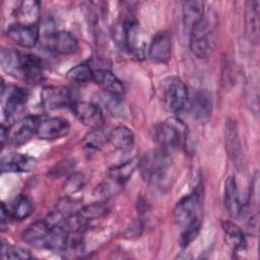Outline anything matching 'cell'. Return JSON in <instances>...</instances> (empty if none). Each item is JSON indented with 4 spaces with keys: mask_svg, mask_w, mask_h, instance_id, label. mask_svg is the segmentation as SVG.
Wrapping results in <instances>:
<instances>
[{
    "mask_svg": "<svg viewBox=\"0 0 260 260\" xmlns=\"http://www.w3.org/2000/svg\"><path fill=\"white\" fill-rule=\"evenodd\" d=\"M216 23L215 14L208 10L190 30V50L197 58L205 59L214 51Z\"/></svg>",
    "mask_w": 260,
    "mask_h": 260,
    "instance_id": "6da1fadb",
    "label": "cell"
},
{
    "mask_svg": "<svg viewBox=\"0 0 260 260\" xmlns=\"http://www.w3.org/2000/svg\"><path fill=\"white\" fill-rule=\"evenodd\" d=\"M138 169L141 177L148 184L153 186L161 185L167 180L172 169L170 152L160 148L145 152L139 160Z\"/></svg>",
    "mask_w": 260,
    "mask_h": 260,
    "instance_id": "7a4b0ae2",
    "label": "cell"
},
{
    "mask_svg": "<svg viewBox=\"0 0 260 260\" xmlns=\"http://www.w3.org/2000/svg\"><path fill=\"white\" fill-rule=\"evenodd\" d=\"M188 88L181 78L172 76L165 81L162 101L169 112L174 114L182 113L188 106Z\"/></svg>",
    "mask_w": 260,
    "mask_h": 260,
    "instance_id": "3957f363",
    "label": "cell"
},
{
    "mask_svg": "<svg viewBox=\"0 0 260 260\" xmlns=\"http://www.w3.org/2000/svg\"><path fill=\"white\" fill-rule=\"evenodd\" d=\"M75 118L84 126L95 130L104 124V114L102 109L92 103L75 101L70 107Z\"/></svg>",
    "mask_w": 260,
    "mask_h": 260,
    "instance_id": "277c9868",
    "label": "cell"
},
{
    "mask_svg": "<svg viewBox=\"0 0 260 260\" xmlns=\"http://www.w3.org/2000/svg\"><path fill=\"white\" fill-rule=\"evenodd\" d=\"M199 209V195L197 192H193L177 202L174 208V219L179 225L187 226L191 222L198 219Z\"/></svg>",
    "mask_w": 260,
    "mask_h": 260,
    "instance_id": "5b68a950",
    "label": "cell"
},
{
    "mask_svg": "<svg viewBox=\"0 0 260 260\" xmlns=\"http://www.w3.org/2000/svg\"><path fill=\"white\" fill-rule=\"evenodd\" d=\"M41 102L47 110H58L71 107L75 102L70 88L65 86H46L41 92Z\"/></svg>",
    "mask_w": 260,
    "mask_h": 260,
    "instance_id": "8992f818",
    "label": "cell"
},
{
    "mask_svg": "<svg viewBox=\"0 0 260 260\" xmlns=\"http://www.w3.org/2000/svg\"><path fill=\"white\" fill-rule=\"evenodd\" d=\"M40 122L41 118L38 116H27L19 120L8 128L7 140L11 145L16 147L26 143L37 133Z\"/></svg>",
    "mask_w": 260,
    "mask_h": 260,
    "instance_id": "52a82bcc",
    "label": "cell"
},
{
    "mask_svg": "<svg viewBox=\"0 0 260 260\" xmlns=\"http://www.w3.org/2000/svg\"><path fill=\"white\" fill-rule=\"evenodd\" d=\"M224 143L226 152L232 162L238 170L241 171L244 165L241 139L237 123L230 118L226 119L224 124Z\"/></svg>",
    "mask_w": 260,
    "mask_h": 260,
    "instance_id": "ba28073f",
    "label": "cell"
},
{
    "mask_svg": "<svg viewBox=\"0 0 260 260\" xmlns=\"http://www.w3.org/2000/svg\"><path fill=\"white\" fill-rule=\"evenodd\" d=\"M45 46L60 55H71L78 50V42L76 38L65 30L51 31L44 39Z\"/></svg>",
    "mask_w": 260,
    "mask_h": 260,
    "instance_id": "9c48e42d",
    "label": "cell"
},
{
    "mask_svg": "<svg viewBox=\"0 0 260 260\" xmlns=\"http://www.w3.org/2000/svg\"><path fill=\"white\" fill-rule=\"evenodd\" d=\"M151 135L158 147L168 152L177 148L181 141V135L178 128L167 122L155 124L151 130Z\"/></svg>",
    "mask_w": 260,
    "mask_h": 260,
    "instance_id": "30bf717a",
    "label": "cell"
},
{
    "mask_svg": "<svg viewBox=\"0 0 260 260\" xmlns=\"http://www.w3.org/2000/svg\"><path fill=\"white\" fill-rule=\"evenodd\" d=\"M1 96L4 116L7 120H11L13 116L24 106L27 99V93L21 87L10 85L7 88L2 86Z\"/></svg>",
    "mask_w": 260,
    "mask_h": 260,
    "instance_id": "8fae6325",
    "label": "cell"
},
{
    "mask_svg": "<svg viewBox=\"0 0 260 260\" xmlns=\"http://www.w3.org/2000/svg\"><path fill=\"white\" fill-rule=\"evenodd\" d=\"M7 37L20 47L32 48L39 41L40 28L37 24L15 23L8 27Z\"/></svg>",
    "mask_w": 260,
    "mask_h": 260,
    "instance_id": "7c38bea8",
    "label": "cell"
},
{
    "mask_svg": "<svg viewBox=\"0 0 260 260\" xmlns=\"http://www.w3.org/2000/svg\"><path fill=\"white\" fill-rule=\"evenodd\" d=\"M125 26V49L136 58H143L146 52V41L143 32L136 21H126Z\"/></svg>",
    "mask_w": 260,
    "mask_h": 260,
    "instance_id": "4fadbf2b",
    "label": "cell"
},
{
    "mask_svg": "<svg viewBox=\"0 0 260 260\" xmlns=\"http://www.w3.org/2000/svg\"><path fill=\"white\" fill-rule=\"evenodd\" d=\"M69 122L63 118L53 117L41 120L36 135L43 140L59 139L69 133Z\"/></svg>",
    "mask_w": 260,
    "mask_h": 260,
    "instance_id": "5bb4252c",
    "label": "cell"
},
{
    "mask_svg": "<svg viewBox=\"0 0 260 260\" xmlns=\"http://www.w3.org/2000/svg\"><path fill=\"white\" fill-rule=\"evenodd\" d=\"M172 38L168 31H159L154 36L147 49L148 57L155 63L169 62L172 56Z\"/></svg>",
    "mask_w": 260,
    "mask_h": 260,
    "instance_id": "9a60e30c",
    "label": "cell"
},
{
    "mask_svg": "<svg viewBox=\"0 0 260 260\" xmlns=\"http://www.w3.org/2000/svg\"><path fill=\"white\" fill-rule=\"evenodd\" d=\"M37 165V160L28 155L11 152L2 156L1 171L3 173L30 172Z\"/></svg>",
    "mask_w": 260,
    "mask_h": 260,
    "instance_id": "2e32d148",
    "label": "cell"
},
{
    "mask_svg": "<svg viewBox=\"0 0 260 260\" xmlns=\"http://www.w3.org/2000/svg\"><path fill=\"white\" fill-rule=\"evenodd\" d=\"M223 202L228 212L233 217H238L239 215H241L246 208V205L243 204L241 201L237 182L232 176L228 177L224 182Z\"/></svg>",
    "mask_w": 260,
    "mask_h": 260,
    "instance_id": "e0dca14e",
    "label": "cell"
},
{
    "mask_svg": "<svg viewBox=\"0 0 260 260\" xmlns=\"http://www.w3.org/2000/svg\"><path fill=\"white\" fill-rule=\"evenodd\" d=\"M20 77L27 83H39L44 77L42 60L32 54H22Z\"/></svg>",
    "mask_w": 260,
    "mask_h": 260,
    "instance_id": "ac0fdd59",
    "label": "cell"
},
{
    "mask_svg": "<svg viewBox=\"0 0 260 260\" xmlns=\"http://www.w3.org/2000/svg\"><path fill=\"white\" fill-rule=\"evenodd\" d=\"M93 81L107 93L122 95L125 92L123 82L110 70L99 69L93 72Z\"/></svg>",
    "mask_w": 260,
    "mask_h": 260,
    "instance_id": "d6986e66",
    "label": "cell"
},
{
    "mask_svg": "<svg viewBox=\"0 0 260 260\" xmlns=\"http://www.w3.org/2000/svg\"><path fill=\"white\" fill-rule=\"evenodd\" d=\"M190 112L194 119L204 121L212 113V96L207 90L198 91L190 105Z\"/></svg>",
    "mask_w": 260,
    "mask_h": 260,
    "instance_id": "ffe728a7",
    "label": "cell"
},
{
    "mask_svg": "<svg viewBox=\"0 0 260 260\" xmlns=\"http://www.w3.org/2000/svg\"><path fill=\"white\" fill-rule=\"evenodd\" d=\"M134 134L126 126H117L108 133V141L121 151H129L134 145Z\"/></svg>",
    "mask_w": 260,
    "mask_h": 260,
    "instance_id": "44dd1931",
    "label": "cell"
},
{
    "mask_svg": "<svg viewBox=\"0 0 260 260\" xmlns=\"http://www.w3.org/2000/svg\"><path fill=\"white\" fill-rule=\"evenodd\" d=\"M50 230L51 228L46 220H39L28 225V228L22 234V239L27 244L43 247Z\"/></svg>",
    "mask_w": 260,
    "mask_h": 260,
    "instance_id": "7402d4cb",
    "label": "cell"
},
{
    "mask_svg": "<svg viewBox=\"0 0 260 260\" xmlns=\"http://www.w3.org/2000/svg\"><path fill=\"white\" fill-rule=\"evenodd\" d=\"M221 226L224 233L225 243L234 250H242L246 246V237L244 232L236 223L230 220H223Z\"/></svg>",
    "mask_w": 260,
    "mask_h": 260,
    "instance_id": "603a6c76",
    "label": "cell"
},
{
    "mask_svg": "<svg viewBox=\"0 0 260 260\" xmlns=\"http://www.w3.org/2000/svg\"><path fill=\"white\" fill-rule=\"evenodd\" d=\"M0 63L8 74L20 77L22 64L21 53L12 49H2L0 53Z\"/></svg>",
    "mask_w": 260,
    "mask_h": 260,
    "instance_id": "cb8c5ba5",
    "label": "cell"
},
{
    "mask_svg": "<svg viewBox=\"0 0 260 260\" xmlns=\"http://www.w3.org/2000/svg\"><path fill=\"white\" fill-rule=\"evenodd\" d=\"M205 12L202 1H186L183 3V23L186 29L192 27L202 18Z\"/></svg>",
    "mask_w": 260,
    "mask_h": 260,
    "instance_id": "d4e9b609",
    "label": "cell"
},
{
    "mask_svg": "<svg viewBox=\"0 0 260 260\" xmlns=\"http://www.w3.org/2000/svg\"><path fill=\"white\" fill-rule=\"evenodd\" d=\"M41 4L36 0L22 1L16 9V17L18 23L21 24H36L40 16Z\"/></svg>",
    "mask_w": 260,
    "mask_h": 260,
    "instance_id": "484cf974",
    "label": "cell"
},
{
    "mask_svg": "<svg viewBox=\"0 0 260 260\" xmlns=\"http://www.w3.org/2000/svg\"><path fill=\"white\" fill-rule=\"evenodd\" d=\"M68 236L69 234L61 226H54L50 230L43 247L55 252H65L68 244Z\"/></svg>",
    "mask_w": 260,
    "mask_h": 260,
    "instance_id": "4316f807",
    "label": "cell"
},
{
    "mask_svg": "<svg viewBox=\"0 0 260 260\" xmlns=\"http://www.w3.org/2000/svg\"><path fill=\"white\" fill-rule=\"evenodd\" d=\"M138 165L139 160H137L136 158H131L127 161H124L123 164L115 166L109 172L110 178L116 184L123 185L132 177L135 170L138 168Z\"/></svg>",
    "mask_w": 260,
    "mask_h": 260,
    "instance_id": "83f0119b",
    "label": "cell"
},
{
    "mask_svg": "<svg viewBox=\"0 0 260 260\" xmlns=\"http://www.w3.org/2000/svg\"><path fill=\"white\" fill-rule=\"evenodd\" d=\"M259 1H251L248 3L247 10V30L252 42H258L259 39Z\"/></svg>",
    "mask_w": 260,
    "mask_h": 260,
    "instance_id": "f1b7e54d",
    "label": "cell"
},
{
    "mask_svg": "<svg viewBox=\"0 0 260 260\" xmlns=\"http://www.w3.org/2000/svg\"><path fill=\"white\" fill-rule=\"evenodd\" d=\"M34 211V204L31 200L24 196L21 195L19 196L14 204L12 205L11 209V216L17 220H22L27 218Z\"/></svg>",
    "mask_w": 260,
    "mask_h": 260,
    "instance_id": "f546056e",
    "label": "cell"
},
{
    "mask_svg": "<svg viewBox=\"0 0 260 260\" xmlns=\"http://www.w3.org/2000/svg\"><path fill=\"white\" fill-rule=\"evenodd\" d=\"M67 78L74 82H88L93 80V71L86 64H78L68 70Z\"/></svg>",
    "mask_w": 260,
    "mask_h": 260,
    "instance_id": "4dcf8cb0",
    "label": "cell"
},
{
    "mask_svg": "<svg viewBox=\"0 0 260 260\" xmlns=\"http://www.w3.org/2000/svg\"><path fill=\"white\" fill-rule=\"evenodd\" d=\"M86 184V178L81 173H72L68 176L63 184L64 193L69 196L80 191Z\"/></svg>",
    "mask_w": 260,
    "mask_h": 260,
    "instance_id": "1f68e13d",
    "label": "cell"
},
{
    "mask_svg": "<svg viewBox=\"0 0 260 260\" xmlns=\"http://www.w3.org/2000/svg\"><path fill=\"white\" fill-rule=\"evenodd\" d=\"M108 211V208L103 203H91L85 206H81L77 213L86 221L98 219L104 216Z\"/></svg>",
    "mask_w": 260,
    "mask_h": 260,
    "instance_id": "d6a6232c",
    "label": "cell"
},
{
    "mask_svg": "<svg viewBox=\"0 0 260 260\" xmlns=\"http://www.w3.org/2000/svg\"><path fill=\"white\" fill-rule=\"evenodd\" d=\"M1 257L6 259H29L32 255L25 249L17 246H11L2 240L1 242Z\"/></svg>",
    "mask_w": 260,
    "mask_h": 260,
    "instance_id": "836d02e7",
    "label": "cell"
},
{
    "mask_svg": "<svg viewBox=\"0 0 260 260\" xmlns=\"http://www.w3.org/2000/svg\"><path fill=\"white\" fill-rule=\"evenodd\" d=\"M106 99L104 100L105 108L113 115V116H118L122 117L124 115V110H125V105L121 99L120 95H113L110 93H107L105 96Z\"/></svg>",
    "mask_w": 260,
    "mask_h": 260,
    "instance_id": "e575fe53",
    "label": "cell"
},
{
    "mask_svg": "<svg viewBox=\"0 0 260 260\" xmlns=\"http://www.w3.org/2000/svg\"><path fill=\"white\" fill-rule=\"evenodd\" d=\"M185 228L186 229L182 233L181 238H180V245L183 248L189 246L197 238L198 233H199V229H200V222H199L198 219H196L195 221L191 222L190 224H188Z\"/></svg>",
    "mask_w": 260,
    "mask_h": 260,
    "instance_id": "d590c367",
    "label": "cell"
},
{
    "mask_svg": "<svg viewBox=\"0 0 260 260\" xmlns=\"http://www.w3.org/2000/svg\"><path fill=\"white\" fill-rule=\"evenodd\" d=\"M106 141H108V134L105 135L100 129L92 130L91 133H89L85 139H84V145L88 148H99L101 147Z\"/></svg>",
    "mask_w": 260,
    "mask_h": 260,
    "instance_id": "8d00e7d4",
    "label": "cell"
},
{
    "mask_svg": "<svg viewBox=\"0 0 260 260\" xmlns=\"http://www.w3.org/2000/svg\"><path fill=\"white\" fill-rule=\"evenodd\" d=\"M74 167V165L72 164V160H64V161H60V164L56 165L55 170H52V172L56 175V176H62L65 175L68 171H70L72 168Z\"/></svg>",
    "mask_w": 260,
    "mask_h": 260,
    "instance_id": "74e56055",
    "label": "cell"
},
{
    "mask_svg": "<svg viewBox=\"0 0 260 260\" xmlns=\"http://www.w3.org/2000/svg\"><path fill=\"white\" fill-rule=\"evenodd\" d=\"M8 209H6L4 203L1 204V226L2 229H4L5 226V222L8 221Z\"/></svg>",
    "mask_w": 260,
    "mask_h": 260,
    "instance_id": "f35d334b",
    "label": "cell"
}]
</instances>
